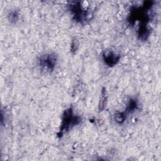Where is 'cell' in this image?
I'll return each instance as SVG.
<instances>
[{
    "mask_svg": "<svg viewBox=\"0 0 161 161\" xmlns=\"http://www.w3.org/2000/svg\"><path fill=\"white\" fill-rule=\"evenodd\" d=\"M81 121L82 118L80 116L74 114V111L72 107L67 108L64 111L62 115V122L57 133L58 137L61 138L65 133L67 132L72 127L80 123Z\"/></svg>",
    "mask_w": 161,
    "mask_h": 161,
    "instance_id": "cell-1",
    "label": "cell"
},
{
    "mask_svg": "<svg viewBox=\"0 0 161 161\" xmlns=\"http://www.w3.org/2000/svg\"><path fill=\"white\" fill-rule=\"evenodd\" d=\"M67 8L72 15L73 19L77 23L84 24L91 19L92 16L91 13L82 6L80 1H70L67 4Z\"/></svg>",
    "mask_w": 161,
    "mask_h": 161,
    "instance_id": "cell-2",
    "label": "cell"
},
{
    "mask_svg": "<svg viewBox=\"0 0 161 161\" xmlns=\"http://www.w3.org/2000/svg\"><path fill=\"white\" fill-rule=\"evenodd\" d=\"M57 62V55L55 53H47L41 55L37 59L38 66L42 70L52 72L55 69Z\"/></svg>",
    "mask_w": 161,
    "mask_h": 161,
    "instance_id": "cell-3",
    "label": "cell"
},
{
    "mask_svg": "<svg viewBox=\"0 0 161 161\" xmlns=\"http://www.w3.org/2000/svg\"><path fill=\"white\" fill-rule=\"evenodd\" d=\"M102 57L104 62L108 66L113 67L119 62L121 57L119 54L113 50H105L102 54Z\"/></svg>",
    "mask_w": 161,
    "mask_h": 161,
    "instance_id": "cell-4",
    "label": "cell"
},
{
    "mask_svg": "<svg viewBox=\"0 0 161 161\" xmlns=\"http://www.w3.org/2000/svg\"><path fill=\"white\" fill-rule=\"evenodd\" d=\"M150 34V30L147 25H140L137 31L138 38L142 41L147 40Z\"/></svg>",
    "mask_w": 161,
    "mask_h": 161,
    "instance_id": "cell-5",
    "label": "cell"
},
{
    "mask_svg": "<svg viewBox=\"0 0 161 161\" xmlns=\"http://www.w3.org/2000/svg\"><path fill=\"white\" fill-rule=\"evenodd\" d=\"M138 108V104L137 99L135 98H130L128 102L127 106L125 110V113L128 115V114L135 112Z\"/></svg>",
    "mask_w": 161,
    "mask_h": 161,
    "instance_id": "cell-6",
    "label": "cell"
},
{
    "mask_svg": "<svg viewBox=\"0 0 161 161\" xmlns=\"http://www.w3.org/2000/svg\"><path fill=\"white\" fill-rule=\"evenodd\" d=\"M107 99H108V96H107L106 89L103 87L101 90V97H100V99L98 104V109L99 111H102L105 108L106 103H107Z\"/></svg>",
    "mask_w": 161,
    "mask_h": 161,
    "instance_id": "cell-7",
    "label": "cell"
},
{
    "mask_svg": "<svg viewBox=\"0 0 161 161\" xmlns=\"http://www.w3.org/2000/svg\"><path fill=\"white\" fill-rule=\"evenodd\" d=\"M19 13L17 10H12L8 14V19L11 23H16L19 19Z\"/></svg>",
    "mask_w": 161,
    "mask_h": 161,
    "instance_id": "cell-8",
    "label": "cell"
},
{
    "mask_svg": "<svg viewBox=\"0 0 161 161\" xmlns=\"http://www.w3.org/2000/svg\"><path fill=\"white\" fill-rule=\"evenodd\" d=\"M114 118L116 122H117L119 124H122L125 121L127 118V114L125 113V111H122V112L117 111L115 113L114 115Z\"/></svg>",
    "mask_w": 161,
    "mask_h": 161,
    "instance_id": "cell-9",
    "label": "cell"
},
{
    "mask_svg": "<svg viewBox=\"0 0 161 161\" xmlns=\"http://www.w3.org/2000/svg\"><path fill=\"white\" fill-rule=\"evenodd\" d=\"M79 40L76 38H74L72 42H71V45H70V52L72 53H75L78 48H79Z\"/></svg>",
    "mask_w": 161,
    "mask_h": 161,
    "instance_id": "cell-10",
    "label": "cell"
}]
</instances>
